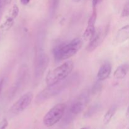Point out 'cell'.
<instances>
[{
	"mask_svg": "<svg viewBox=\"0 0 129 129\" xmlns=\"http://www.w3.org/2000/svg\"><path fill=\"white\" fill-rule=\"evenodd\" d=\"M83 45V40L81 38H76L67 44H62L55 47L53 50L55 59L57 61L66 60L75 55Z\"/></svg>",
	"mask_w": 129,
	"mask_h": 129,
	"instance_id": "1",
	"label": "cell"
},
{
	"mask_svg": "<svg viewBox=\"0 0 129 129\" xmlns=\"http://www.w3.org/2000/svg\"><path fill=\"white\" fill-rule=\"evenodd\" d=\"M73 68L74 62L71 60H69L49 71L45 78L47 85H53L66 79L72 73Z\"/></svg>",
	"mask_w": 129,
	"mask_h": 129,
	"instance_id": "2",
	"label": "cell"
},
{
	"mask_svg": "<svg viewBox=\"0 0 129 129\" xmlns=\"http://www.w3.org/2000/svg\"><path fill=\"white\" fill-rule=\"evenodd\" d=\"M69 84H70V83L68 81H65L63 80L53 85L47 86L46 88L43 89L37 95L35 98V103L39 105L41 104L47 100L54 97V96L57 95L65 89V88L68 86Z\"/></svg>",
	"mask_w": 129,
	"mask_h": 129,
	"instance_id": "3",
	"label": "cell"
},
{
	"mask_svg": "<svg viewBox=\"0 0 129 129\" xmlns=\"http://www.w3.org/2000/svg\"><path fill=\"white\" fill-rule=\"evenodd\" d=\"M65 103H59L49 110L43 118V123L47 127H51L60 122L65 113Z\"/></svg>",
	"mask_w": 129,
	"mask_h": 129,
	"instance_id": "4",
	"label": "cell"
},
{
	"mask_svg": "<svg viewBox=\"0 0 129 129\" xmlns=\"http://www.w3.org/2000/svg\"><path fill=\"white\" fill-rule=\"evenodd\" d=\"M90 100V91L86 90L79 94L69 107L71 115H76L81 113Z\"/></svg>",
	"mask_w": 129,
	"mask_h": 129,
	"instance_id": "5",
	"label": "cell"
},
{
	"mask_svg": "<svg viewBox=\"0 0 129 129\" xmlns=\"http://www.w3.org/2000/svg\"><path fill=\"white\" fill-rule=\"evenodd\" d=\"M49 57L47 54L41 50L37 54L35 59L34 76L35 79H40L44 76L49 64Z\"/></svg>",
	"mask_w": 129,
	"mask_h": 129,
	"instance_id": "6",
	"label": "cell"
},
{
	"mask_svg": "<svg viewBox=\"0 0 129 129\" xmlns=\"http://www.w3.org/2000/svg\"><path fill=\"white\" fill-rule=\"evenodd\" d=\"M33 99H34L33 92L28 91L25 93L10 107V112L15 115L22 113L31 104Z\"/></svg>",
	"mask_w": 129,
	"mask_h": 129,
	"instance_id": "7",
	"label": "cell"
},
{
	"mask_svg": "<svg viewBox=\"0 0 129 129\" xmlns=\"http://www.w3.org/2000/svg\"><path fill=\"white\" fill-rule=\"evenodd\" d=\"M109 31V25L106 26L105 28H98L96 30L93 37L89 40V42L86 47V50L88 52H92L97 49L106 37Z\"/></svg>",
	"mask_w": 129,
	"mask_h": 129,
	"instance_id": "8",
	"label": "cell"
},
{
	"mask_svg": "<svg viewBox=\"0 0 129 129\" xmlns=\"http://www.w3.org/2000/svg\"><path fill=\"white\" fill-rule=\"evenodd\" d=\"M97 18V10L96 7L93 8V12L91 15L89 17L88 21V25L86 28L85 31L83 34V38L84 40H90L93 37L94 33L96 31L95 29V23Z\"/></svg>",
	"mask_w": 129,
	"mask_h": 129,
	"instance_id": "9",
	"label": "cell"
},
{
	"mask_svg": "<svg viewBox=\"0 0 129 129\" xmlns=\"http://www.w3.org/2000/svg\"><path fill=\"white\" fill-rule=\"evenodd\" d=\"M27 74L28 68H26L25 66H23L22 68L20 69V71H19L18 73V75L17 78H16V81L14 83L13 86L11 87V91H10V96L13 97L14 95H15L16 92H17L18 91V89L21 88L23 83L24 81H25V78H26V76H27Z\"/></svg>",
	"mask_w": 129,
	"mask_h": 129,
	"instance_id": "10",
	"label": "cell"
},
{
	"mask_svg": "<svg viewBox=\"0 0 129 129\" xmlns=\"http://www.w3.org/2000/svg\"><path fill=\"white\" fill-rule=\"evenodd\" d=\"M112 72V66L109 62H105L101 66L97 73V79L98 80L103 81L110 76Z\"/></svg>",
	"mask_w": 129,
	"mask_h": 129,
	"instance_id": "11",
	"label": "cell"
},
{
	"mask_svg": "<svg viewBox=\"0 0 129 129\" xmlns=\"http://www.w3.org/2000/svg\"><path fill=\"white\" fill-rule=\"evenodd\" d=\"M129 39V25L123 26L118 30L115 36V42L117 44H122Z\"/></svg>",
	"mask_w": 129,
	"mask_h": 129,
	"instance_id": "12",
	"label": "cell"
},
{
	"mask_svg": "<svg viewBox=\"0 0 129 129\" xmlns=\"http://www.w3.org/2000/svg\"><path fill=\"white\" fill-rule=\"evenodd\" d=\"M129 71V65L128 64H123L120 66L114 72L113 76L117 79H122L127 76Z\"/></svg>",
	"mask_w": 129,
	"mask_h": 129,
	"instance_id": "13",
	"label": "cell"
},
{
	"mask_svg": "<svg viewBox=\"0 0 129 129\" xmlns=\"http://www.w3.org/2000/svg\"><path fill=\"white\" fill-rule=\"evenodd\" d=\"M15 19L16 18L14 16H13L12 15L10 14L6 18L4 22L0 25V30L2 31H6L10 30L13 25Z\"/></svg>",
	"mask_w": 129,
	"mask_h": 129,
	"instance_id": "14",
	"label": "cell"
},
{
	"mask_svg": "<svg viewBox=\"0 0 129 129\" xmlns=\"http://www.w3.org/2000/svg\"><path fill=\"white\" fill-rule=\"evenodd\" d=\"M116 110H117V108L115 105H113L108 109V110L107 111V113H105V115L103 117V122L105 125L108 124L110 122L112 118L114 116Z\"/></svg>",
	"mask_w": 129,
	"mask_h": 129,
	"instance_id": "15",
	"label": "cell"
},
{
	"mask_svg": "<svg viewBox=\"0 0 129 129\" xmlns=\"http://www.w3.org/2000/svg\"><path fill=\"white\" fill-rule=\"evenodd\" d=\"M100 106L99 104H94L93 105L91 106L89 108L86 110V112L84 113V117L85 118H90L92 116L94 115L95 113H97L98 110H100Z\"/></svg>",
	"mask_w": 129,
	"mask_h": 129,
	"instance_id": "16",
	"label": "cell"
},
{
	"mask_svg": "<svg viewBox=\"0 0 129 129\" xmlns=\"http://www.w3.org/2000/svg\"><path fill=\"white\" fill-rule=\"evenodd\" d=\"M102 87H103V85H102V81L98 80L92 86L90 93L92 94H96L102 90Z\"/></svg>",
	"mask_w": 129,
	"mask_h": 129,
	"instance_id": "17",
	"label": "cell"
},
{
	"mask_svg": "<svg viewBox=\"0 0 129 129\" xmlns=\"http://www.w3.org/2000/svg\"><path fill=\"white\" fill-rule=\"evenodd\" d=\"M127 16H129V1H128L123 6L122 13H121V17L124 18L127 17Z\"/></svg>",
	"mask_w": 129,
	"mask_h": 129,
	"instance_id": "18",
	"label": "cell"
},
{
	"mask_svg": "<svg viewBox=\"0 0 129 129\" xmlns=\"http://www.w3.org/2000/svg\"><path fill=\"white\" fill-rule=\"evenodd\" d=\"M59 1V0H50V10L52 12L54 13L58 7Z\"/></svg>",
	"mask_w": 129,
	"mask_h": 129,
	"instance_id": "19",
	"label": "cell"
},
{
	"mask_svg": "<svg viewBox=\"0 0 129 129\" xmlns=\"http://www.w3.org/2000/svg\"><path fill=\"white\" fill-rule=\"evenodd\" d=\"M8 125V122L6 118H4L2 120L0 121V129L6 128Z\"/></svg>",
	"mask_w": 129,
	"mask_h": 129,
	"instance_id": "20",
	"label": "cell"
},
{
	"mask_svg": "<svg viewBox=\"0 0 129 129\" xmlns=\"http://www.w3.org/2000/svg\"><path fill=\"white\" fill-rule=\"evenodd\" d=\"M5 80H6V79H5V78H2V79L0 80V94H1V91H2L3 90V88L4 86H5Z\"/></svg>",
	"mask_w": 129,
	"mask_h": 129,
	"instance_id": "21",
	"label": "cell"
},
{
	"mask_svg": "<svg viewBox=\"0 0 129 129\" xmlns=\"http://www.w3.org/2000/svg\"><path fill=\"white\" fill-rule=\"evenodd\" d=\"M103 0H93L92 1V5H93V7H96L97 5L98 4L101 3Z\"/></svg>",
	"mask_w": 129,
	"mask_h": 129,
	"instance_id": "22",
	"label": "cell"
},
{
	"mask_svg": "<svg viewBox=\"0 0 129 129\" xmlns=\"http://www.w3.org/2000/svg\"><path fill=\"white\" fill-rule=\"evenodd\" d=\"M11 1L12 0H3V6H6V5H8L11 3Z\"/></svg>",
	"mask_w": 129,
	"mask_h": 129,
	"instance_id": "23",
	"label": "cell"
},
{
	"mask_svg": "<svg viewBox=\"0 0 129 129\" xmlns=\"http://www.w3.org/2000/svg\"><path fill=\"white\" fill-rule=\"evenodd\" d=\"M30 0H20V3L23 5H27L30 3Z\"/></svg>",
	"mask_w": 129,
	"mask_h": 129,
	"instance_id": "24",
	"label": "cell"
},
{
	"mask_svg": "<svg viewBox=\"0 0 129 129\" xmlns=\"http://www.w3.org/2000/svg\"><path fill=\"white\" fill-rule=\"evenodd\" d=\"M126 117L128 119H129V106L128 107V108H127V112H126Z\"/></svg>",
	"mask_w": 129,
	"mask_h": 129,
	"instance_id": "25",
	"label": "cell"
},
{
	"mask_svg": "<svg viewBox=\"0 0 129 129\" xmlns=\"http://www.w3.org/2000/svg\"><path fill=\"white\" fill-rule=\"evenodd\" d=\"M73 2H74V3H78L80 2V1H81V0H73Z\"/></svg>",
	"mask_w": 129,
	"mask_h": 129,
	"instance_id": "26",
	"label": "cell"
}]
</instances>
